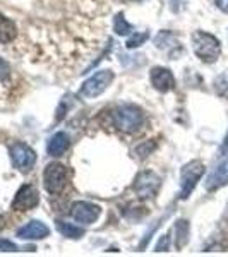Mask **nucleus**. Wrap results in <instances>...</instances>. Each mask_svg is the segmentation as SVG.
I'll return each mask as SVG.
<instances>
[{
  "instance_id": "14",
  "label": "nucleus",
  "mask_w": 228,
  "mask_h": 257,
  "mask_svg": "<svg viewBox=\"0 0 228 257\" xmlns=\"http://www.w3.org/2000/svg\"><path fill=\"white\" fill-rule=\"evenodd\" d=\"M18 38V26L16 23L4 14H0V43L9 45Z\"/></svg>"
},
{
  "instance_id": "18",
  "label": "nucleus",
  "mask_w": 228,
  "mask_h": 257,
  "mask_svg": "<svg viewBox=\"0 0 228 257\" xmlns=\"http://www.w3.org/2000/svg\"><path fill=\"white\" fill-rule=\"evenodd\" d=\"M149 38V33H136L132 38H129L127 40V48H138V47H141V45L144 43Z\"/></svg>"
},
{
  "instance_id": "2",
  "label": "nucleus",
  "mask_w": 228,
  "mask_h": 257,
  "mask_svg": "<svg viewBox=\"0 0 228 257\" xmlns=\"http://www.w3.org/2000/svg\"><path fill=\"white\" fill-rule=\"evenodd\" d=\"M192 48L204 64H214L221 55V45L218 38L204 31H196L192 35Z\"/></svg>"
},
{
  "instance_id": "8",
  "label": "nucleus",
  "mask_w": 228,
  "mask_h": 257,
  "mask_svg": "<svg viewBox=\"0 0 228 257\" xmlns=\"http://www.w3.org/2000/svg\"><path fill=\"white\" fill-rule=\"evenodd\" d=\"M101 209L96 204H91L86 201H77L70 206V216L76 219L77 223H84V225H91L99 218Z\"/></svg>"
},
{
  "instance_id": "23",
  "label": "nucleus",
  "mask_w": 228,
  "mask_h": 257,
  "mask_svg": "<svg viewBox=\"0 0 228 257\" xmlns=\"http://www.w3.org/2000/svg\"><path fill=\"white\" fill-rule=\"evenodd\" d=\"M219 156H228V134H226L225 141H223L221 148H219Z\"/></svg>"
},
{
  "instance_id": "6",
  "label": "nucleus",
  "mask_w": 228,
  "mask_h": 257,
  "mask_svg": "<svg viewBox=\"0 0 228 257\" xmlns=\"http://www.w3.org/2000/svg\"><path fill=\"white\" fill-rule=\"evenodd\" d=\"M160 185H161V178L155 172H149L148 170V172H141L138 178H136L134 190L141 199H148L156 196Z\"/></svg>"
},
{
  "instance_id": "22",
  "label": "nucleus",
  "mask_w": 228,
  "mask_h": 257,
  "mask_svg": "<svg viewBox=\"0 0 228 257\" xmlns=\"http://www.w3.org/2000/svg\"><path fill=\"white\" fill-rule=\"evenodd\" d=\"M161 248H163V250H167L168 248V237H163L158 242V245H156V252H161Z\"/></svg>"
},
{
  "instance_id": "12",
  "label": "nucleus",
  "mask_w": 228,
  "mask_h": 257,
  "mask_svg": "<svg viewBox=\"0 0 228 257\" xmlns=\"http://www.w3.org/2000/svg\"><path fill=\"white\" fill-rule=\"evenodd\" d=\"M226 184H228V158L223 160L221 163L209 173L208 180H206V189H208L209 192H213V190L225 187Z\"/></svg>"
},
{
  "instance_id": "5",
  "label": "nucleus",
  "mask_w": 228,
  "mask_h": 257,
  "mask_svg": "<svg viewBox=\"0 0 228 257\" xmlns=\"http://www.w3.org/2000/svg\"><path fill=\"white\" fill-rule=\"evenodd\" d=\"M111 81H113V72L111 70H99L81 86L79 94L82 98H96L103 91H106V88L111 84Z\"/></svg>"
},
{
  "instance_id": "9",
  "label": "nucleus",
  "mask_w": 228,
  "mask_h": 257,
  "mask_svg": "<svg viewBox=\"0 0 228 257\" xmlns=\"http://www.w3.org/2000/svg\"><path fill=\"white\" fill-rule=\"evenodd\" d=\"M40 202V194L33 185H23L12 201V209L14 211H30L36 208Z\"/></svg>"
},
{
  "instance_id": "15",
  "label": "nucleus",
  "mask_w": 228,
  "mask_h": 257,
  "mask_svg": "<svg viewBox=\"0 0 228 257\" xmlns=\"http://www.w3.org/2000/svg\"><path fill=\"white\" fill-rule=\"evenodd\" d=\"M189 242V223L187 219H179L175 223V247L182 250Z\"/></svg>"
},
{
  "instance_id": "16",
  "label": "nucleus",
  "mask_w": 228,
  "mask_h": 257,
  "mask_svg": "<svg viewBox=\"0 0 228 257\" xmlns=\"http://www.w3.org/2000/svg\"><path fill=\"white\" fill-rule=\"evenodd\" d=\"M57 228L64 237L67 238H81L84 235V228L70 225V223H64V221H57Z\"/></svg>"
},
{
  "instance_id": "7",
  "label": "nucleus",
  "mask_w": 228,
  "mask_h": 257,
  "mask_svg": "<svg viewBox=\"0 0 228 257\" xmlns=\"http://www.w3.org/2000/svg\"><path fill=\"white\" fill-rule=\"evenodd\" d=\"M11 158L16 168L21 172H30L36 163V153L24 143H16L11 148Z\"/></svg>"
},
{
  "instance_id": "21",
  "label": "nucleus",
  "mask_w": 228,
  "mask_h": 257,
  "mask_svg": "<svg viewBox=\"0 0 228 257\" xmlns=\"http://www.w3.org/2000/svg\"><path fill=\"white\" fill-rule=\"evenodd\" d=\"M214 4H216V7L219 11H223L228 14V0H214Z\"/></svg>"
},
{
  "instance_id": "11",
  "label": "nucleus",
  "mask_w": 228,
  "mask_h": 257,
  "mask_svg": "<svg viewBox=\"0 0 228 257\" xmlns=\"http://www.w3.org/2000/svg\"><path fill=\"white\" fill-rule=\"evenodd\" d=\"M50 235V228L45 225L43 221H38V219H33L28 225H24L23 228L18 230V237L23 240H41L47 238Z\"/></svg>"
},
{
  "instance_id": "20",
  "label": "nucleus",
  "mask_w": 228,
  "mask_h": 257,
  "mask_svg": "<svg viewBox=\"0 0 228 257\" xmlns=\"http://www.w3.org/2000/svg\"><path fill=\"white\" fill-rule=\"evenodd\" d=\"M0 250H2V252H16V250H18V245H16V243H12L11 240L0 238Z\"/></svg>"
},
{
  "instance_id": "4",
  "label": "nucleus",
  "mask_w": 228,
  "mask_h": 257,
  "mask_svg": "<svg viewBox=\"0 0 228 257\" xmlns=\"http://www.w3.org/2000/svg\"><path fill=\"white\" fill-rule=\"evenodd\" d=\"M43 184L45 189L48 190V194H52V196L60 194L67 185V168L62 163H50L45 168Z\"/></svg>"
},
{
  "instance_id": "1",
  "label": "nucleus",
  "mask_w": 228,
  "mask_h": 257,
  "mask_svg": "<svg viewBox=\"0 0 228 257\" xmlns=\"http://www.w3.org/2000/svg\"><path fill=\"white\" fill-rule=\"evenodd\" d=\"M144 113L139 106L136 105H122L111 113V122L119 131L126 132V134H132L138 132L141 127L144 125Z\"/></svg>"
},
{
  "instance_id": "17",
  "label": "nucleus",
  "mask_w": 228,
  "mask_h": 257,
  "mask_svg": "<svg viewBox=\"0 0 228 257\" xmlns=\"http://www.w3.org/2000/svg\"><path fill=\"white\" fill-rule=\"evenodd\" d=\"M113 31L117 33V35H120V36H127L132 31V26L126 21L124 14H119L117 18H115V21H113Z\"/></svg>"
},
{
  "instance_id": "13",
  "label": "nucleus",
  "mask_w": 228,
  "mask_h": 257,
  "mask_svg": "<svg viewBox=\"0 0 228 257\" xmlns=\"http://www.w3.org/2000/svg\"><path fill=\"white\" fill-rule=\"evenodd\" d=\"M69 146H70L69 136L65 134V132H57V134H53V138L48 141L47 151H48L50 156L59 158V156H62L65 151H67Z\"/></svg>"
},
{
  "instance_id": "10",
  "label": "nucleus",
  "mask_w": 228,
  "mask_h": 257,
  "mask_svg": "<svg viewBox=\"0 0 228 257\" xmlns=\"http://www.w3.org/2000/svg\"><path fill=\"white\" fill-rule=\"evenodd\" d=\"M151 84L160 93H168L175 88V77L168 69L155 67L151 70Z\"/></svg>"
},
{
  "instance_id": "19",
  "label": "nucleus",
  "mask_w": 228,
  "mask_h": 257,
  "mask_svg": "<svg viewBox=\"0 0 228 257\" xmlns=\"http://www.w3.org/2000/svg\"><path fill=\"white\" fill-rule=\"evenodd\" d=\"M156 148V143H144V144H141V146L136 148V153L139 155V158H146V156L149 155V153L153 151V149Z\"/></svg>"
},
{
  "instance_id": "24",
  "label": "nucleus",
  "mask_w": 228,
  "mask_h": 257,
  "mask_svg": "<svg viewBox=\"0 0 228 257\" xmlns=\"http://www.w3.org/2000/svg\"><path fill=\"white\" fill-rule=\"evenodd\" d=\"M4 226H6V219H4V216H0V230H4Z\"/></svg>"
},
{
  "instance_id": "3",
  "label": "nucleus",
  "mask_w": 228,
  "mask_h": 257,
  "mask_svg": "<svg viewBox=\"0 0 228 257\" xmlns=\"http://www.w3.org/2000/svg\"><path fill=\"white\" fill-rule=\"evenodd\" d=\"M204 175V165L199 160H194L182 168L180 173V199H187L196 189L197 182Z\"/></svg>"
}]
</instances>
